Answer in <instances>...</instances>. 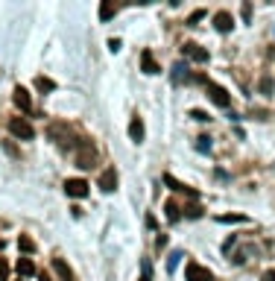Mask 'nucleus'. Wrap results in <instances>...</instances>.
Here are the masks:
<instances>
[{"mask_svg": "<svg viewBox=\"0 0 275 281\" xmlns=\"http://www.w3.org/2000/svg\"><path fill=\"white\" fill-rule=\"evenodd\" d=\"M164 214H167L170 223H179V220H182V211H179V205H176L173 199H167V202H164Z\"/></svg>", "mask_w": 275, "mask_h": 281, "instance_id": "nucleus-15", "label": "nucleus"}, {"mask_svg": "<svg viewBox=\"0 0 275 281\" xmlns=\"http://www.w3.org/2000/svg\"><path fill=\"white\" fill-rule=\"evenodd\" d=\"M187 82V79H190V73H187V64L184 62H179L176 64V67H173V82H176V85H179V82Z\"/></svg>", "mask_w": 275, "mask_h": 281, "instance_id": "nucleus-18", "label": "nucleus"}, {"mask_svg": "<svg viewBox=\"0 0 275 281\" xmlns=\"http://www.w3.org/2000/svg\"><path fill=\"white\" fill-rule=\"evenodd\" d=\"M35 88H38V91H56V82L47 79V76H38V79H35Z\"/></svg>", "mask_w": 275, "mask_h": 281, "instance_id": "nucleus-20", "label": "nucleus"}, {"mask_svg": "<svg viewBox=\"0 0 275 281\" xmlns=\"http://www.w3.org/2000/svg\"><path fill=\"white\" fill-rule=\"evenodd\" d=\"M129 138H132L135 144H141V141H144V120H141L138 114L129 120Z\"/></svg>", "mask_w": 275, "mask_h": 281, "instance_id": "nucleus-12", "label": "nucleus"}, {"mask_svg": "<svg viewBox=\"0 0 275 281\" xmlns=\"http://www.w3.org/2000/svg\"><path fill=\"white\" fill-rule=\"evenodd\" d=\"M0 246H3V240H0Z\"/></svg>", "mask_w": 275, "mask_h": 281, "instance_id": "nucleus-34", "label": "nucleus"}, {"mask_svg": "<svg viewBox=\"0 0 275 281\" xmlns=\"http://www.w3.org/2000/svg\"><path fill=\"white\" fill-rule=\"evenodd\" d=\"M109 50L117 53V50H120V41H117V38H109Z\"/></svg>", "mask_w": 275, "mask_h": 281, "instance_id": "nucleus-29", "label": "nucleus"}, {"mask_svg": "<svg viewBox=\"0 0 275 281\" xmlns=\"http://www.w3.org/2000/svg\"><path fill=\"white\" fill-rule=\"evenodd\" d=\"M261 281H275V270H267V273L261 276Z\"/></svg>", "mask_w": 275, "mask_h": 281, "instance_id": "nucleus-31", "label": "nucleus"}, {"mask_svg": "<svg viewBox=\"0 0 275 281\" xmlns=\"http://www.w3.org/2000/svg\"><path fill=\"white\" fill-rule=\"evenodd\" d=\"M18 246H21L24 252H35V243H32L27 234H21V237H18Z\"/></svg>", "mask_w": 275, "mask_h": 281, "instance_id": "nucleus-23", "label": "nucleus"}, {"mask_svg": "<svg viewBox=\"0 0 275 281\" xmlns=\"http://www.w3.org/2000/svg\"><path fill=\"white\" fill-rule=\"evenodd\" d=\"M202 214V208L199 205H193V208H187V217H199Z\"/></svg>", "mask_w": 275, "mask_h": 281, "instance_id": "nucleus-30", "label": "nucleus"}, {"mask_svg": "<svg viewBox=\"0 0 275 281\" xmlns=\"http://www.w3.org/2000/svg\"><path fill=\"white\" fill-rule=\"evenodd\" d=\"M182 53L184 56H187V59H193V62H208V50H205V47H199V44H193V41H187V44H184L182 47Z\"/></svg>", "mask_w": 275, "mask_h": 281, "instance_id": "nucleus-8", "label": "nucleus"}, {"mask_svg": "<svg viewBox=\"0 0 275 281\" xmlns=\"http://www.w3.org/2000/svg\"><path fill=\"white\" fill-rule=\"evenodd\" d=\"M220 223H246V217H243V214H222Z\"/></svg>", "mask_w": 275, "mask_h": 281, "instance_id": "nucleus-24", "label": "nucleus"}, {"mask_svg": "<svg viewBox=\"0 0 275 281\" xmlns=\"http://www.w3.org/2000/svg\"><path fill=\"white\" fill-rule=\"evenodd\" d=\"M190 117H193V120H199V123H205V120H211V114H205L202 109H193V112H190Z\"/></svg>", "mask_w": 275, "mask_h": 281, "instance_id": "nucleus-25", "label": "nucleus"}, {"mask_svg": "<svg viewBox=\"0 0 275 281\" xmlns=\"http://www.w3.org/2000/svg\"><path fill=\"white\" fill-rule=\"evenodd\" d=\"M38 281H50V276L47 273H38Z\"/></svg>", "mask_w": 275, "mask_h": 281, "instance_id": "nucleus-33", "label": "nucleus"}, {"mask_svg": "<svg viewBox=\"0 0 275 281\" xmlns=\"http://www.w3.org/2000/svg\"><path fill=\"white\" fill-rule=\"evenodd\" d=\"M47 135H50V138L59 144L61 150H70V147H76V141H73V132L67 129V123H50Z\"/></svg>", "mask_w": 275, "mask_h": 281, "instance_id": "nucleus-1", "label": "nucleus"}, {"mask_svg": "<svg viewBox=\"0 0 275 281\" xmlns=\"http://www.w3.org/2000/svg\"><path fill=\"white\" fill-rule=\"evenodd\" d=\"M205 88H208V97L214 100V103L220 106V109H228V106H231V94L225 91L222 85H217V82H208Z\"/></svg>", "mask_w": 275, "mask_h": 281, "instance_id": "nucleus-6", "label": "nucleus"}, {"mask_svg": "<svg viewBox=\"0 0 275 281\" xmlns=\"http://www.w3.org/2000/svg\"><path fill=\"white\" fill-rule=\"evenodd\" d=\"M196 150H199V153H211V138L199 135V138H196Z\"/></svg>", "mask_w": 275, "mask_h": 281, "instance_id": "nucleus-21", "label": "nucleus"}, {"mask_svg": "<svg viewBox=\"0 0 275 281\" xmlns=\"http://www.w3.org/2000/svg\"><path fill=\"white\" fill-rule=\"evenodd\" d=\"M261 91H264V94L273 91V79H270V76H264V79H261Z\"/></svg>", "mask_w": 275, "mask_h": 281, "instance_id": "nucleus-27", "label": "nucleus"}, {"mask_svg": "<svg viewBox=\"0 0 275 281\" xmlns=\"http://www.w3.org/2000/svg\"><path fill=\"white\" fill-rule=\"evenodd\" d=\"M184 281H214V276H211L208 267H202V264H196V261H187V267H184Z\"/></svg>", "mask_w": 275, "mask_h": 281, "instance_id": "nucleus-3", "label": "nucleus"}, {"mask_svg": "<svg viewBox=\"0 0 275 281\" xmlns=\"http://www.w3.org/2000/svg\"><path fill=\"white\" fill-rule=\"evenodd\" d=\"M53 270L59 273V279H61V281H73V270H70V267H67V264H64L61 258H53Z\"/></svg>", "mask_w": 275, "mask_h": 281, "instance_id": "nucleus-14", "label": "nucleus"}, {"mask_svg": "<svg viewBox=\"0 0 275 281\" xmlns=\"http://www.w3.org/2000/svg\"><path fill=\"white\" fill-rule=\"evenodd\" d=\"M249 18H252V6L246 3V6H243V21H249Z\"/></svg>", "mask_w": 275, "mask_h": 281, "instance_id": "nucleus-32", "label": "nucleus"}, {"mask_svg": "<svg viewBox=\"0 0 275 281\" xmlns=\"http://www.w3.org/2000/svg\"><path fill=\"white\" fill-rule=\"evenodd\" d=\"M141 270H144V273H141V281H153V267H150V261H147V258L141 261Z\"/></svg>", "mask_w": 275, "mask_h": 281, "instance_id": "nucleus-22", "label": "nucleus"}, {"mask_svg": "<svg viewBox=\"0 0 275 281\" xmlns=\"http://www.w3.org/2000/svg\"><path fill=\"white\" fill-rule=\"evenodd\" d=\"M18 276L24 279V276H35V267H32L30 258H18Z\"/></svg>", "mask_w": 275, "mask_h": 281, "instance_id": "nucleus-17", "label": "nucleus"}, {"mask_svg": "<svg viewBox=\"0 0 275 281\" xmlns=\"http://www.w3.org/2000/svg\"><path fill=\"white\" fill-rule=\"evenodd\" d=\"M184 255H182V249H173L170 252V258H167V273H173L176 267H179V261H182Z\"/></svg>", "mask_w": 275, "mask_h": 281, "instance_id": "nucleus-19", "label": "nucleus"}, {"mask_svg": "<svg viewBox=\"0 0 275 281\" xmlns=\"http://www.w3.org/2000/svg\"><path fill=\"white\" fill-rule=\"evenodd\" d=\"M18 281H21V279H18Z\"/></svg>", "mask_w": 275, "mask_h": 281, "instance_id": "nucleus-35", "label": "nucleus"}, {"mask_svg": "<svg viewBox=\"0 0 275 281\" xmlns=\"http://www.w3.org/2000/svg\"><path fill=\"white\" fill-rule=\"evenodd\" d=\"M6 279H9V264L0 258V281H6Z\"/></svg>", "mask_w": 275, "mask_h": 281, "instance_id": "nucleus-28", "label": "nucleus"}, {"mask_svg": "<svg viewBox=\"0 0 275 281\" xmlns=\"http://www.w3.org/2000/svg\"><path fill=\"white\" fill-rule=\"evenodd\" d=\"M76 147H79V153H76V167H82V170L94 167V164H97V153H94L91 144H88V141H79Z\"/></svg>", "mask_w": 275, "mask_h": 281, "instance_id": "nucleus-4", "label": "nucleus"}, {"mask_svg": "<svg viewBox=\"0 0 275 281\" xmlns=\"http://www.w3.org/2000/svg\"><path fill=\"white\" fill-rule=\"evenodd\" d=\"M214 27H217V32H231V27H234V18H231V12H217L214 15Z\"/></svg>", "mask_w": 275, "mask_h": 281, "instance_id": "nucleus-10", "label": "nucleus"}, {"mask_svg": "<svg viewBox=\"0 0 275 281\" xmlns=\"http://www.w3.org/2000/svg\"><path fill=\"white\" fill-rule=\"evenodd\" d=\"M164 185H167V187H173L176 193H187V196H193V199L199 196V193H196L193 187H187V185H184V182H179V179H173L170 173H164Z\"/></svg>", "mask_w": 275, "mask_h": 281, "instance_id": "nucleus-11", "label": "nucleus"}, {"mask_svg": "<svg viewBox=\"0 0 275 281\" xmlns=\"http://www.w3.org/2000/svg\"><path fill=\"white\" fill-rule=\"evenodd\" d=\"M141 67H144V73H150V76L161 73V67H158V62L153 59V53H150V50H144V53H141Z\"/></svg>", "mask_w": 275, "mask_h": 281, "instance_id": "nucleus-13", "label": "nucleus"}, {"mask_svg": "<svg viewBox=\"0 0 275 281\" xmlns=\"http://www.w3.org/2000/svg\"><path fill=\"white\" fill-rule=\"evenodd\" d=\"M9 132H12L15 138H24V141H32V138H35V129H32V123L27 117H12V120H9Z\"/></svg>", "mask_w": 275, "mask_h": 281, "instance_id": "nucleus-2", "label": "nucleus"}, {"mask_svg": "<svg viewBox=\"0 0 275 281\" xmlns=\"http://www.w3.org/2000/svg\"><path fill=\"white\" fill-rule=\"evenodd\" d=\"M12 103H15V106H18V109H21L24 114H30V112H32V100H30V94H27V88H21V85H18V88L12 91Z\"/></svg>", "mask_w": 275, "mask_h": 281, "instance_id": "nucleus-9", "label": "nucleus"}, {"mask_svg": "<svg viewBox=\"0 0 275 281\" xmlns=\"http://www.w3.org/2000/svg\"><path fill=\"white\" fill-rule=\"evenodd\" d=\"M64 193L73 196V199H85V196L91 193V185H88L85 179H67V182H64Z\"/></svg>", "mask_w": 275, "mask_h": 281, "instance_id": "nucleus-5", "label": "nucleus"}, {"mask_svg": "<svg viewBox=\"0 0 275 281\" xmlns=\"http://www.w3.org/2000/svg\"><path fill=\"white\" fill-rule=\"evenodd\" d=\"M97 187H100L103 193H111V190L117 187V173H114V167H109V170H103V173H100Z\"/></svg>", "mask_w": 275, "mask_h": 281, "instance_id": "nucleus-7", "label": "nucleus"}, {"mask_svg": "<svg viewBox=\"0 0 275 281\" xmlns=\"http://www.w3.org/2000/svg\"><path fill=\"white\" fill-rule=\"evenodd\" d=\"M114 12H117V6H114L111 0H103V3H100V21H111Z\"/></svg>", "mask_w": 275, "mask_h": 281, "instance_id": "nucleus-16", "label": "nucleus"}, {"mask_svg": "<svg viewBox=\"0 0 275 281\" xmlns=\"http://www.w3.org/2000/svg\"><path fill=\"white\" fill-rule=\"evenodd\" d=\"M202 15H205V12H202V9H196V12H193V15L187 18V27H196V24L202 21Z\"/></svg>", "mask_w": 275, "mask_h": 281, "instance_id": "nucleus-26", "label": "nucleus"}]
</instances>
